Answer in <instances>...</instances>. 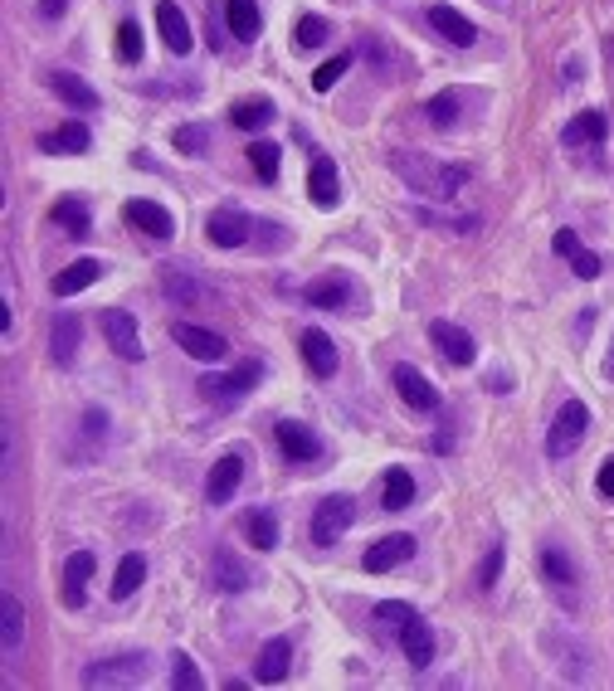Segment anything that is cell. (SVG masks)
<instances>
[{"label":"cell","mask_w":614,"mask_h":691,"mask_svg":"<svg viewBox=\"0 0 614 691\" xmlns=\"http://www.w3.org/2000/svg\"><path fill=\"white\" fill-rule=\"evenodd\" d=\"M610 49H614V44H610Z\"/></svg>","instance_id":"db71d44e"},{"label":"cell","mask_w":614,"mask_h":691,"mask_svg":"<svg viewBox=\"0 0 614 691\" xmlns=\"http://www.w3.org/2000/svg\"><path fill=\"white\" fill-rule=\"evenodd\" d=\"M0 638H5V648H20V638H25V609L15 594H5V604H0Z\"/></svg>","instance_id":"8d00e7d4"},{"label":"cell","mask_w":614,"mask_h":691,"mask_svg":"<svg viewBox=\"0 0 614 691\" xmlns=\"http://www.w3.org/2000/svg\"><path fill=\"white\" fill-rule=\"evenodd\" d=\"M259 375H264V365L244 361L239 370H230V375H200V385H195V390H200L210 404H220V409H234V404L259 385Z\"/></svg>","instance_id":"277c9868"},{"label":"cell","mask_w":614,"mask_h":691,"mask_svg":"<svg viewBox=\"0 0 614 691\" xmlns=\"http://www.w3.org/2000/svg\"><path fill=\"white\" fill-rule=\"evenodd\" d=\"M64 10H69V0H39V15H44V20H59Z\"/></svg>","instance_id":"f907efd6"},{"label":"cell","mask_w":614,"mask_h":691,"mask_svg":"<svg viewBox=\"0 0 614 691\" xmlns=\"http://www.w3.org/2000/svg\"><path fill=\"white\" fill-rule=\"evenodd\" d=\"M595 487H600V497H610L614 502V453L600 463V477H595Z\"/></svg>","instance_id":"c3c4849f"},{"label":"cell","mask_w":614,"mask_h":691,"mask_svg":"<svg viewBox=\"0 0 614 691\" xmlns=\"http://www.w3.org/2000/svg\"><path fill=\"white\" fill-rule=\"evenodd\" d=\"M390 166L400 171V181L420 195H434V200H454L463 185H468V166H444L434 156H415V151H395Z\"/></svg>","instance_id":"6da1fadb"},{"label":"cell","mask_w":614,"mask_h":691,"mask_svg":"<svg viewBox=\"0 0 614 691\" xmlns=\"http://www.w3.org/2000/svg\"><path fill=\"white\" fill-rule=\"evenodd\" d=\"M429 25L449 39V44H459V49H468V44L478 39V25H473L468 15H459L454 5H429Z\"/></svg>","instance_id":"484cf974"},{"label":"cell","mask_w":614,"mask_h":691,"mask_svg":"<svg viewBox=\"0 0 614 691\" xmlns=\"http://www.w3.org/2000/svg\"><path fill=\"white\" fill-rule=\"evenodd\" d=\"M371 619H376V628H385V633H395V638H400V628L415 619V609H410L405 599H385V604H376V614H371Z\"/></svg>","instance_id":"74e56055"},{"label":"cell","mask_w":614,"mask_h":691,"mask_svg":"<svg viewBox=\"0 0 614 691\" xmlns=\"http://www.w3.org/2000/svg\"><path fill=\"white\" fill-rule=\"evenodd\" d=\"M35 146L44 151V156H83V151L93 146V132H88L78 117H69L64 127H54V132H39Z\"/></svg>","instance_id":"e0dca14e"},{"label":"cell","mask_w":614,"mask_h":691,"mask_svg":"<svg viewBox=\"0 0 614 691\" xmlns=\"http://www.w3.org/2000/svg\"><path fill=\"white\" fill-rule=\"evenodd\" d=\"M429 341H434V351L444 356L449 365H473L478 361V346H473V336L454 322H429Z\"/></svg>","instance_id":"2e32d148"},{"label":"cell","mask_w":614,"mask_h":691,"mask_svg":"<svg viewBox=\"0 0 614 691\" xmlns=\"http://www.w3.org/2000/svg\"><path fill=\"white\" fill-rule=\"evenodd\" d=\"M610 380H614V351H610Z\"/></svg>","instance_id":"f5cc1de1"},{"label":"cell","mask_w":614,"mask_h":691,"mask_svg":"<svg viewBox=\"0 0 614 691\" xmlns=\"http://www.w3.org/2000/svg\"><path fill=\"white\" fill-rule=\"evenodd\" d=\"M590 434V409L580 400H566L556 409V419H551V429H546V453L551 458H571L580 443Z\"/></svg>","instance_id":"3957f363"},{"label":"cell","mask_w":614,"mask_h":691,"mask_svg":"<svg viewBox=\"0 0 614 691\" xmlns=\"http://www.w3.org/2000/svg\"><path fill=\"white\" fill-rule=\"evenodd\" d=\"M205 234H210V244H215V249H239V244L254 234V219L244 215L239 205H220L215 215L205 219Z\"/></svg>","instance_id":"7c38bea8"},{"label":"cell","mask_w":614,"mask_h":691,"mask_svg":"<svg viewBox=\"0 0 614 691\" xmlns=\"http://www.w3.org/2000/svg\"><path fill=\"white\" fill-rule=\"evenodd\" d=\"M230 122L239 127V132H264L273 122V103L269 98H239L230 108Z\"/></svg>","instance_id":"836d02e7"},{"label":"cell","mask_w":614,"mask_h":691,"mask_svg":"<svg viewBox=\"0 0 614 691\" xmlns=\"http://www.w3.org/2000/svg\"><path fill=\"white\" fill-rule=\"evenodd\" d=\"M142 580H147V555H122V565H117L113 575V599H132L137 589H142Z\"/></svg>","instance_id":"e575fe53"},{"label":"cell","mask_w":614,"mask_h":691,"mask_svg":"<svg viewBox=\"0 0 614 691\" xmlns=\"http://www.w3.org/2000/svg\"><path fill=\"white\" fill-rule=\"evenodd\" d=\"M210 580H215V589H225V594H244V589L254 584V570H249L230 546H220L215 560H210Z\"/></svg>","instance_id":"603a6c76"},{"label":"cell","mask_w":614,"mask_h":691,"mask_svg":"<svg viewBox=\"0 0 614 691\" xmlns=\"http://www.w3.org/2000/svg\"><path fill=\"white\" fill-rule=\"evenodd\" d=\"M307 195H312L317 210H337L342 181H337V161H332V156H317V161H312V171H307Z\"/></svg>","instance_id":"7402d4cb"},{"label":"cell","mask_w":614,"mask_h":691,"mask_svg":"<svg viewBox=\"0 0 614 691\" xmlns=\"http://www.w3.org/2000/svg\"><path fill=\"white\" fill-rule=\"evenodd\" d=\"M78 336H83L78 317H74V312H59V317H54V327H49V356H54L59 365H69V361H74V351H78Z\"/></svg>","instance_id":"d6a6232c"},{"label":"cell","mask_w":614,"mask_h":691,"mask_svg":"<svg viewBox=\"0 0 614 691\" xmlns=\"http://www.w3.org/2000/svg\"><path fill=\"white\" fill-rule=\"evenodd\" d=\"M156 30H161V44H166L176 59L191 54L195 30H191V20H186V10H181L176 0H161V5H156Z\"/></svg>","instance_id":"4fadbf2b"},{"label":"cell","mask_w":614,"mask_h":691,"mask_svg":"<svg viewBox=\"0 0 614 691\" xmlns=\"http://www.w3.org/2000/svg\"><path fill=\"white\" fill-rule=\"evenodd\" d=\"M103 278V263L98 258H74L49 288H54V297H74V292H83V288H93Z\"/></svg>","instance_id":"f1b7e54d"},{"label":"cell","mask_w":614,"mask_h":691,"mask_svg":"<svg viewBox=\"0 0 614 691\" xmlns=\"http://www.w3.org/2000/svg\"><path fill=\"white\" fill-rule=\"evenodd\" d=\"M288 672H293V638H269V643L259 648V662H254V682L273 687V682H283Z\"/></svg>","instance_id":"44dd1931"},{"label":"cell","mask_w":614,"mask_h":691,"mask_svg":"<svg viewBox=\"0 0 614 691\" xmlns=\"http://www.w3.org/2000/svg\"><path fill=\"white\" fill-rule=\"evenodd\" d=\"M103 336H108V346H113L122 361H142L147 356V346H142V327H137V317L132 312H122V307H103Z\"/></svg>","instance_id":"52a82bcc"},{"label":"cell","mask_w":614,"mask_h":691,"mask_svg":"<svg viewBox=\"0 0 614 691\" xmlns=\"http://www.w3.org/2000/svg\"><path fill=\"white\" fill-rule=\"evenodd\" d=\"M244 536L254 550H278L283 531H278V511L273 507H249L244 511Z\"/></svg>","instance_id":"4316f807"},{"label":"cell","mask_w":614,"mask_h":691,"mask_svg":"<svg viewBox=\"0 0 614 691\" xmlns=\"http://www.w3.org/2000/svg\"><path fill=\"white\" fill-rule=\"evenodd\" d=\"M415 477H410V468H385V482H381V507L385 511H405L415 507Z\"/></svg>","instance_id":"1f68e13d"},{"label":"cell","mask_w":614,"mask_h":691,"mask_svg":"<svg viewBox=\"0 0 614 691\" xmlns=\"http://www.w3.org/2000/svg\"><path fill=\"white\" fill-rule=\"evenodd\" d=\"M580 73H585V64H580V59H571V64H566V83H580Z\"/></svg>","instance_id":"816d5d0a"},{"label":"cell","mask_w":614,"mask_h":691,"mask_svg":"<svg viewBox=\"0 0 614 691\" xmlns=\"http://www.w3.org/2000/svg\"><path fill=\"white\" fill-rule=\"evenodd\" d=\"M502 565H507V550L493 546L488 555H483V565H478V575H473V584H478V589H493V584H498V575H502Z\"/></svg>","instance_id":"7dc6e473"},{"label":"cell","mask_w":614,"mask_h":691,"mask_svg":"<svg viewBox=\"0 0 614 691\" xmlns=\"http://www.w3.org/2000/svg\"><path fill=\"white\" fill-rule=\"evenodd\" d=\"M171 687H181V691H200V687H205L200 667H195L186 653H176V667H171Z\"/></svg>","instance_id":"bcb514c9"},{"label":"cell","mask_w":614,"mask_h":691,"mask_svg":"<svg viewBox=\"0 0 614 691\" xmlns=\"http://www.w3.org/2000/svg\"><path fill=\"white\" fill-rule=\"evenodd\" d=\"M610 137V117L600 108H585V112H576L571 122H566V132H561V142L566 146H600Z\"/></svg>","instance_id":"cb8c5ba5"},{"label":"cell","mask_w":614,"mask_h":691,"mask_svg":"<svg viewBox=\"0 0 614 691\" xmlns=\"http://www.w3.org/2000/svg\"><path fill=\"white\" fill-rule=\"evenodd\" d=\"M541 570H546V580L561 584V589L576 584V560H571L561 546H541Z\"/></svg>","instance_id":"d590c367"},{"label":"cell","mask_w":614,"mask_h":691,"mask_svg":"<svg viewBox=\"0 0 614 691\" xmlns=\"http://www.w3.org/2000/svg\"><path fill=\"white\" fill-rule=\"evenodd\" d=\"M390 385L400 390V400L410 404V409H420V414H434V409L444 404V395L434 390V380H429L424 370H415V365H395V370H390Z\"/></svg>","instance_id":"30bf717a"},{"label":"cell","mask_w":614,"mask_h":691,"mask_svg":"<svg viewBox=\"0 0 614 691\" xmlns=\"http://www.w3.org/2000/svg\"><path fill=\"white\" fill-rule=\"evenodd\" d=\"M93 570H98V555H93V550H74V555L64 560V589H59V599H64L69 609H83V594H88Z\"/></svg>","instance_id":"d6986e66"},{"label":"cell","mask_w":614,"mask_h":691,"mask_svg":"<svg viewBox=\"0 0 614 691\" xmlns=\"http://www.w3.org/2000/svg\"><path fill=\"white\" fill-rule=\"evenodd\" d=\"M346 69H351V49H342V54H332V59H327L322 69L312 73V88H317V93H332V88H337V83L346 78Z\"/></svg>","instance_id":"60d3db41"},{"label":"cell","mask_w":614,"mask_h":691,"mask_svg":"<svg viewBox=\"0 0 614 691\" xmlns=\"http://www.w3.org/2000/svg\"><path fill=\"white\" fill-rule=\"evenodd\" d=\"M244 156H249V166H254L259 181H278V156H283V151H278L273 142H254Z\"/></svg>","instance_id":"b9f144b4"},{"label":"cell","mask_w":614,"mask_h":691,"mask_svg":"<svg viewBox=\"0 0 614 691\" xmlns=\"http://www.w3.org/2000/svg\"><path fill=\"white\" fill-rule=\"evenodd\" d=\"M273 438H278V448H283V458H288L293 468H312V463H322V453H327V443H322L317 429L303 424V419H283V424L273 429Z\"/></svg>","instance_id":"5b68a950"},{"label":"cell","mask_w":614,"mask_h":691,"mask_svg":"<svg viewBox=\"0 0 614 691\" xmlns=\"http://www.w3.org/2000/svg\"><path fill=\"white\" fill-rule=\"evenodd\" d=\"M142 677H147V657H142V653L83 667V687H137Z\"/></svg>","instance_id":"9c48e42d"},{"label":"cell","mask_w":614,"mask_h":691,"mask_svg":"<svg viewBox=\"0 0 614 691\" xmlns=\"http://www.w3.org/2000/svg\"><path fill=\"white\" fill-rule=\"evenodd\" d=\"M176 151H186V156H205L210 151V132L200 127V122H186V127H176Z\"/></svg>","instance_id":"ee69618b"},{"label":"cell","mask_w":614,"mask_h":691,"mask_svg":"<svg viewBox=\"0 0 614 691\" xmlns=\"http://www.w3.org/2000/svg\"><path fill=\"white\" fill-rule=\"evenodd\" d=\"M49 88H54V93H59V98H64L74 112H98V108H103V93H98L93 83H83L78 73H54V78H49Z\"/></svg>","instance_id":"d4e9b609"},{"label":"cell","mask_w":614,"mask_h":691,"mask_svg":"<svg viewBox=\"0 0 614 691\" xmlns=\"http://www.w3.org/2000/svg\"><path fill=\"white\" fill-rule=\"evenodd\" d=\"M49 219H54L59 229H69V239H88V229H93L83 195H59V200L49 205Z\"/></svg>","instance_id":"83f0119b"},{"label":"cell","mask_w":614,"mask_h":691,"mask_svg":"<svg viewBox=\"0 0 614 691\" xmlns=\"http://www.w3.org/2000/svg\"><path fill=\"white\" fill-rule=\"evenodd\" d=\"M103 424H108V414H103V409H88V414H83V429H88V438L103 434Z\"/></svg>","instance_id":"681fc988"},{"label":"cell","mask_w":614,"mask_h":691,"mask_svg":"<svg viewBox=\"0 0 614 691\" xmlns=\"http://www.w3.org/2000/svg\"><path fill=\"white\" fill-rule=\"evenodd\" d=\"M117 59L122 64H142V25L137 20H122L117 25Z\"/></svg>","instance_id":"7bdbcfd3"},{"label":"cell","mask_w":614,"mask_h":691,"mask_svg":"<svg viewBox=\"0 0 614 691\" xmlns=\"http://www.w3.org/2000/svg\"><path fill=\"white\" fill-rule=\"evenodd\" d=\"M239 482H244V453L234 448V453H225V458L210 468V477H205V502H210V507H225L234 492H239Z\"/></svg>","instance_id":"5bb4252c"},{"label":"cell","mask_w":614,"mask_h":691,"mask_svg":"<svg viewBox=\"0 0 614 691\" xmlns=\"http://www.w3.org/2000/svg\"><path fill=\"white\" fill-rule=\"evenodd\" d=\"M122 219L137 229V234H147L152 244H171L176 239V219L166 205H156V200H127L122 205Z\"/></svg>","instance_id":"ba28073f"},{"label":"cell","mask_w":614,"mask_h":691,"mask_svg":"<svg viewBox=\"0 0 614 691\" xmlns=\"http://www.w3.org/2000/svg\"><path fill=\"white\" fill-rule=\"evenodd\" d=\"M400 648H405V662L415 667V672H424V667H434V653H439V643H434V628L415 614V619L400 628Z\"/></svg>","instance_id":"ffe728a7"},{"label":"cell","mask_w":614,"mask_h":691,"mask_svg":"<svg viewBox=\"0 0 614 691\" xmlns=\"http://www.w3.org/2000/svg\"><path fill=\"white\" fill-rule=\"evenodd\" d=\"M166 297H171V302H195V297H205V288L195 283L191 273L181 278V268H171V273H166Z\"/></svg>","instance_id":"f6af8a7d"},{"label":"cell","mask_w":614,"mask_h":691,"mask_svg":"<svg viewBox=\"0 0 614 691\" xmlns=\"http://www.w3.org/2000/svg\"><path fill=\"white\" fill-rule=\"evenodd\" d=\"M225 25H230L234 39H259L264 30V15H259V0H225Z\"/></svg>","instance_id":"f546056e"},{"label":"cell","mask_w":614,"mask_h":691,"mask_svg":"<svg viewBox=\"0 0 614 691\" xmlns=\"http://www.w3.org/2000/svg\"><path fill=\"white\" fill-rule=\"evenodd\" d=\"M459 108H463L459 93L449 88V93H434V98L424 103V117H429L434 127H454V122H459Z\"/></svg>","instance_id":"f35d334b"},{"label":"cell","mask_w":614,"mask_h":691,"mask_svg":"<svg viewBox=\"0 0 614 691\" xmlns=\"http://www.w3.org/2000/svg\"><path fill=\"white\" fill-rule=\"evenodd\" d=\"M351 521H356V497L332 492V497H322V502L312 507V526H307V536H312V546H337Z\"/></svg>","instance_id":"7a4b0ae2"},{"label":"cell","mask_w":614,"mask_h":691,"mask_svg":"<svg viewBox=\"0 0 614 691\" xmlns=\"http://www.w3.org/2000/svg\"><path fill=\"white\" fill-rule=\"evenodd\" d=\"M551 249L566 258L571 268H576V278H585V283H595L600 273H605V258L600 254H590L585 244L576 239V229H556V239H551Z\"/></svg>","instance_id":"ac0fdd59"},{"label":"cell","mask_w":614,"mask_h":691,"mask_svg":"<svg viewBox=\"0 0 614 691\" xmlns=\"http://www.w3.org/2000/svg\"><path fill=\"white\" fill-rule=\"evenodd\" d=\"M298 346H303V361L312 365V375H317V380H332V375H337L342 351H337V341H332L322 327H303V341H298Z\"/></svg>","instance_id":"9a60e30c"},{"label":"cell","mask_w":614,"mask_h":691,"mask_svg":"<svg viewBox=\"0 0 614 691\" xmlns=\"http://www.w3.org/2000/svg\"><path fill=\"white\" fill-rule=\"evenodd\" d=\"M346 297H351V288H346L342 273H322V278L303 283V302H312V307H332V312H342Z\"/></svg>","instance_id":"4dcf8cb0"},{"label":"cell","mask_w":614,"mask_h":691,"mask_svg":"<svg viewBox=\"0 0 614 691\" xmlns=\"http://www.w3.org/2000/svg\"><path fill=\"white\" fill-rule=\"evenodd\" d=\"M415 555V536L410 531H390L381 541H371L366 555H361V570L366 575H385V570H395V565H405Z\"/></svg>","instance_id":"8fae6325"},{"label":"cell","mask_w":614,"mask_h":691,"mask_svg":"<svg viewBox=\"0 0 614 691\" xmlns=\"http://www.w3.org/2000/svg\"><path fill=\"white\" fill-rule=\"evenodd\" d=\"M171 341H176L191 361H205V365H215V361L230 356V341H225L220 331L195 327V322H171Z\"/></svg>","instance_id":"8992f818"},{"label":"cell","mask_w":614,"mask_h":691,"mask_svg":"<svg viewBox=\"0 0 614 691\" xmlns=\"http://www.w3.org/2000/svg\"><path fill=\"white\" fill-rule=\"evenodd\" d=\"M327 35H332V25L322 15H298V25H293V44L298 49H317V44H327Z\"/></svg>","instance_id":"ab89813d"}]
</instances>
